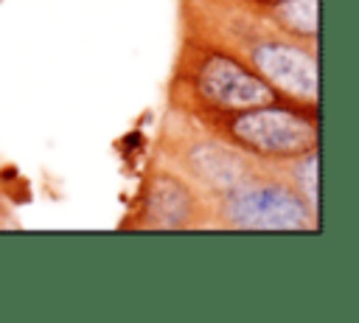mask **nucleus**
<instances>
[{"label": "nucleus", "instance_id": "nucleus-7", "mask_svg": "<svg viewBox=\"0 0 359 323\" xmlns=\"http://www.w3.org/2000/svg\"><path fill=\"white\" fill-rule=\"evenodd\" d=\"M278 20L303 37L317 34V0H286L278 6Z\"/></svg>", "mask_w": 359, "mask_h": 323}, {"label": "nucleus", "instance_id": "nucleus-8", "mask_svg": "<svg viewBox=\"0 0 359 323\" xmlns=\"http://www.w3.org/2000/svg\"><path fill=\"white\" fill-rule=\"evenodd\" d=\"M303 188L309 191V197L317 199V154L309 152L306 163H303Z\"/></svg>", "mask_w": 359, "mask_h": 323}, {"label": "nucleus", "instance_id": "nucleus-5", "mask_svg": "<svg viewBox=\"0 0 359 323\" xmlns=\"http://www.w3.org/2000/svg\"><path fill=\"white\" fill-rule=\"evenodd\" d=\"M191 163H194L196 174L219 191H233L244 177V163L222 146H210V143L194 146Z\"/></svg>", "mask_w": 359, "mask_h": 323}, {"label": "nucleus", "instance_id": "nucleus-1", "mask_svg": "<svg viewBox=\"0 0 359 323\" xmlns=\"http://www.w3.org/2000/svg\"><path fill=\"white\" fill-rule=\"evenodd\" d=\"M230 132L238 143L261 154L294 157L309 154L317 146V126L289 110H278L272 104L252 107L230 124Z\"/></svg>", "mask_w": 359, "mask_h": 323}, {"label": "nucleus", "instance_id": "nucleus-4", "mask_svg": "<svg viewBox=\"0 0 359 323\" xmlns=\"http://www.w3.org/2000/svg\"><path fill=\"white\" fill-rule=\"evenodd\" d=\"M252 62L261 70V76H266L286 93H294L306 101L317 98V62L309 53L292 45L266 42L252 51Z\"/></svg>", "mask_w": 359, "mask_h": 323}, {"label": "nucleus", "instance_id": "nucleus-6", "mask_svg": "<svg viewBox=\"0 0 359 323\" xmlns=\"http://www.w3.org/2000/svg\"><path fill=\"white\" fill-rule=\"evenodd\" d=\"M149 211L157 219V225L174 228L188 216L191 197H188L185 185L177 183L174 177H157L151 191H149Z\"/></svg>", "mask_w": 359, "mask_h": 323}, {"label": "nucleus", "instance_id": "nucleus-3", "mask_svg": "<svg viewBox=\"0 0 359 323\" xmlns=\"http://www.w3.org/2000/svg\"><path fill=\"white\" fill-rule=\"evenodd\" d=\"M196 84L210 104L224 110H252V107L275 104V90L266 81H261L258 76L244 70L236 59L222 53H213L202 62Z\"/></svg>", "mask_w": 359, "mask_h": 323}, {"label": "nucleus", "instance_id": "nucleus-2", "mask_svg": "<svg viewBox=\"0 0 359 323\" xmlns=\"http://www.w3.org/2000/svg\"><path fill=\"white\" fill-rule=\"evenodd\" d=\"M227 208H230V219L238 228H250V230H292L311 225L300 197L280 185H258V188L236 185Z\"/></svg>", "mask_w": 359, "mask_h": 323}]
</instances>
